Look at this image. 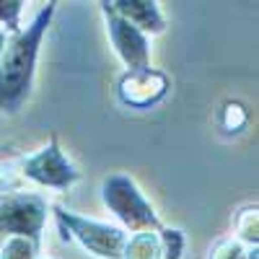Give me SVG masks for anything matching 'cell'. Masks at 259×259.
Listing matches in <instances>:
<instances>
[{
  "label": "cell",
  "mask_w": 259,
  "mask_h": 259,
  "mask_svg": "<svg viewBox=\"0 0 259 259\" xmlns=\"http://www.w3.org/2000/svg\"><path fill=\"white\" fill-rule=\"evenodd\" d=\"M55 11L57 3L41 6L29 26L8 36V45L0 55V114H18L29 101L34 89L41 39H45L52 24Z\"/></svg>",
  "instance_id": "1"
},
{
  "label": "cell",
  "mask_w": 259,
  "mask_h": 259,
  "mask_svg": "<svg viewBox=\"0 0 259 259\" xmlns=\"http://www.w3.org/2000/svg\"><path fill=\"white\" fill-rule=\"evenodd\" d=\"M101 202L104 207L114 215V221L122 231H133V233H143V231H161V221L156 215V207L150 205L140 187L135 184L133 177L122 174H109L101 182Z\"/></svg>",
  "instance_id": "2"
},
{
  "label": "cell",
  "mask_w": 259,
  "mask_h": 259,
  "mask_svg": "<svg viewBox=\"0 0 259 259\" xmlns=\"http://www.w3.org/2000/svg\"><path fill=\"white\" fill-rule=\"evenodd\" d=\"M55 221L65 241H75L83 251H89L96 259H122L127 231H122L117 223H106L96 218H83L78 212L65 210L62 205H55Z\"/></svg>",
  "instance_id": "3"
},
{
  "label": "cell",
  "mask_w": 259,
  "mask_h": 259,
  "mask_svg": "<svg viewBox=\"0 0 259 259\" xmlns=\"http://www.w3.org/2000/svg\"><path fill=\"white\" fill-rule=\"evenodd\" d=\"M50 205L39 192L13 189L0 194V244L6 239H29L41 246Z\"/></svg>",
  "instance_id": "4"
},
{
  "label": "cell",
  "mask_w": 259,
  "mask_h": 259,
  "mask_svg": "<svg viewBox=\"0 0 259 259\" xmlns=\"http://www.w3.org/2000/svg\"><path fill=\"white\" fill-rule=\"evenodd\" d=\"M11 166L21 182H31L41 189H52V192H68L73 184L80 182V171L60 150L57 138H52L36 153H26L16 158Z\"/></svg>",
  "instance_id": "5"
},
{
  "label": "cell",
  "mask_w": 259,
  "mask_h": 259,
  "mask_svg": "<svg viewBox=\"0 0 259 259\" xmlns=\"http://www.w3.org/2000/svg\"><path fill=\"white\" fill-rule=\"evenodd\" d=\"M101 13H104L109 41H112L117 57L122 60V65L127 68V73L148 70L150 68V36L135 29L127 18H122L109 3H101Z\"/></svg>",
  "instance_id": "6"
},
{
  "label": "cell",
  "mask_w": 259,
  "mask_h": 259,
  "mask_svg": "<svg viewBox=\"0 0 259 259\" xmlns=\"http://www.w3.org/2000/svg\"><path fill=\"white\" fill-rule=\"evenodd\" d=\"M168 91V78L161 70H140V73H124L119 78L117 94L119 101L133 106V109H148V106L158 104Z\"/></svg>",
  "instance_id": "7"
},
{
  "label": "cell",
  "mask_w": 259,
  "mask_h": 259,
  "mask_svg": "<svg viewBox=\"0 0 259 259\" xmlns=\"http://www.w3.org/2000/svg\"><path fill=\"white\" fill-rule=\"evenodd\" d=\"M109 6L145 36L161 34L166 29V16L156 0H112Z\"/></svg>",
  "instance_id": "8"
},
{
  "label": "cell",
  "mask_w": 259,
  "mask_h": 259,
  "mask_svg": "<svg viewBox=\"0 0 259 259\" xmlns=\"http://www.w3.org/2000/svg\"><path fill=\"white\" fill-rule=\"evenodd\" d=\"M122 259H163L158 231H143V233L127 236Z\"/></svg>",
  "instance_id": "9"
},
{
  "label": "cell",
  "mask_w": 259,
  "mask_h": 259,
  "mask_svg": "<svg viewBox=\"0 0 259 259\" xmlns=\"http://www.w3.org/2000/svg\"><path fill=\"white\" fill-rule=\"evenodd\" d=\"M233 228H236V241H241L244 246H256V241H259V236H256V228H259L256 207L254 205L241 207L239 212H236Z\"/></svg>",
  "instance_id": "10"
},
{
  "label": "cell",
  "mask_w": 259,
  "mask_h": 259,
  "mask_svg": "<svg viewBox=\"0 0 259 259\" xmlns=\"http://www.w3.org/2000/svg\"><path fill=\"white\" fill-rule=\"evenodd\" d=\"M207 259H256V246H244L236 239H221L210 249Z\"/></svg>",
  "instance_id": "11"
},
{
  "label": "cell",
  "mask_w": 259,
  "mask_h": 259,
  "mask_svg": "<svg viewBox=\"0 0 259 259\" xmlns=\"http://www.w3.org/2000/svg\"><path fill=\"white\" fill-rule=\"evenodd\" d=\"M41 246L29 239H6L0 244V259H39Z\"/></svg>",
  "instance_id": "12"
},
{
  "label": "cell",
  "mask_w": 259,
  "mask_h": 259,
  "mask_svg": "<svg viewBox=\"0 0 259 259\" xmlns=\"http://www.w3.org/2000/svg\"><path fill=\"white\" fill-rule=\"evenodd\" d=\"M26 3L21 0H0V29H3L8 36L18 34L21 29V11H24Z\"/></svg>",
  "instance_id": "13"
},
{
  "label": "cell",
  "mask_w": 259,
  "mask_h": 259,
  "mask_svg": "<svg viewBox=\"0 0 259 259\" xmlns=\"http://www.w3.org/2000/svg\"><path fill=\"white\" fill-rule=\"evenodd\" d=\"M158 241H161L163 259H182L184 256V233L179 228H161Z\"/></svg>",
  "instance_id": "14"
},
{
  "label": "cell",
  "mask_w": 259,
  "mask_h": 259,
  "mask_svg": "<svg viewBox=\"0 0 259 259\" xmlns=\"http://www.w3.org/2000/svg\"><path fill=\"white\" fill-rule=\"evenodd\" d=\"M221 122H223V127L228 130V133H239V130L246 124V112L241 109L239 104H226Z\"/></svg>",
  "instance_id": "15"
},
{
  "label": "cell",
  "mask_w": 259,
  "mask_h": 259,
  "mask_svg": "<svg viewBox=\"0 0 259 259\" xmlns=\"http://www.w3.org/2000/svg\"><path fill=\"white\" fill-rule=\"evenodd\" d=\"M21 182L16 177V171L11 163H0V194H6V192H13V189H21Z\"/></svg>",
  "instance_id": "16"
},
{
  "label": "cell",
  "mask_w": 259,
  "mask_h": 259,
  "mask_svg": "<svg viewBox=\"0 0 259 259\" xmlns=\"http://www.w3.org/2000/svg\"><path fill=\"white\" fill-rule=\"evenodd\" d=\"M6 45H8V34L0 29V55H3V50H6Z\"/></svg>",
  "instance_id": "17"
},
{
  "label": "cell",
  "mask_w": 259,
  "mask_h": 259,
  "mask_svg": "<svg viewBox=\"0 0 259 259\" xmlns=\"http://www.w3.org/2000/svg\"><path fill=\"white\" fill-rule=\"evenodd\" d=\"M39 259H45V256H39Z\"/></svg>",
  "instance_id": "18"
}]
</instances>
